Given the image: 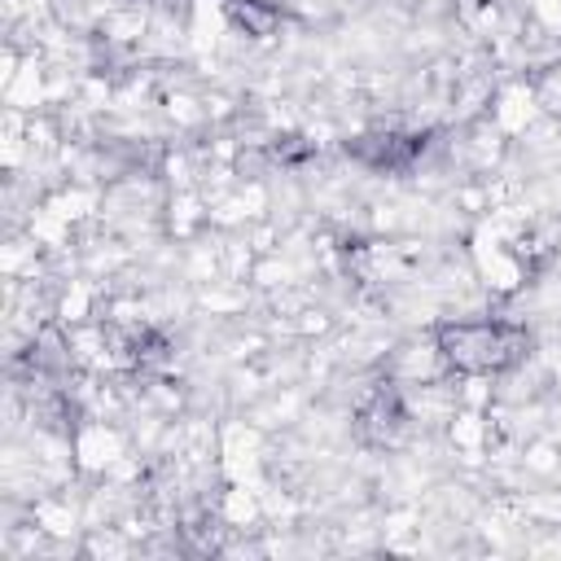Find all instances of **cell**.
<instances>
[{"instance_id":"1","label":"cell","mask_w":561,"mask_h":561,"mask_svg":"<svg viewBox=\"0 0 561 561\" xmlns=\"http://www.w3.org/2000/svg\"><path fill=\"white\" fill-rule=\"evenodd\" d=\"M526 351V333L504 320H460L438 329V355L460 373H500L517 364Z\"/></svg>"},{"instance_id":"2","label":"cell","mask_w":561,"mask_h":561,"mask_svg":"<svg viewBox=\"0 0 561 561\" xmlns=\"http://www.w3.org/2000/svg\"><path fill=\"white\" fill-rule=\"evenodd\" d=\"M425 149L421 136H399V131H381V136H359L355 145H346V153H355L359 162L377 167V171H394L408 167L416 153Z\"/></svg>"}]
</instances>
